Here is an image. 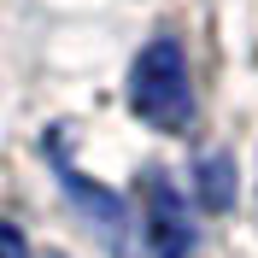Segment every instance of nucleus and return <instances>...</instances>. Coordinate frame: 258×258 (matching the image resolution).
<instances>
[{
	"instance_id": "f257e3e1",
	"label": "nucleus",
	"mask_w": 258,
	"mask_h": 258,
	"mask_svg": "<svg viewBox=\"0 0 258 258\" xmlns=\"http://www.w3.org/2000/svg\"><path fill=\"white\" fill-rule=\"evenodd\" d=\"M129 112L141 123L164 129V135H182L194 123V82H188V59L170 35H153L135 64H129Z\"/></svg>"
},
{
	"instance_id": "f03ea898",
	"label": "nucleus",
	"mask_w": 258,
	"mask_h": 258,
	"mask_svg": "<svg viewBox=\"0 0 258 258\" xmlns=\"http://www.w3.org/2000/svg\"><path fill=\"white\" fill-rule=\"evenodd\" d=\"M141 206H147V246L153 258H188L194 252V217H188V200H182L159 170H147L141 182Z\"/></svg>"
},
{
	"instance_id": "7ed1b4c3",
	"label": "nucleus",
	"mask_w": 258,
	"mask_h": 258,
	"mask_svg": "<svg viewBox=\"0 0 258 258\" xmlns=\"http://www.w3.org/2000/svg\"><path fill=\"white\" fill-rule=\"evenodd\" d=\"M64 188H71V200H82V206L94 211V217H100V229H106V235L117 241V223H123V206H117L112 194H100L94 182H82L77 170H64Z\"/></svg>"
},
{
	"instance_id": "20e7f679",
	"label": "nucleus",
	"mask_w": 258,
	"mask_h": 258,
	"mask_svg": "<svg viewBox=\"0 0 258 258\" xmlns=\"http://www.w3.org/2000/svg\"><path fill=\"white\" fill-rule=\"evenodd\" d=\"M200 200L211 211H229V200H235V164L223 153L217 159H200Z\"/></svg>"
},
{
	"instance_id": "39448f33",
	"label": "nucleus",
	"mask_w": 258,
	"mask_h": 258,
	"mask_svg": "<svg viewBox=\"0 0 258 258\" xmlns=\"http://www.w3.org/2000/svg\"><path fill=\"white\" fill-rule=\"evenodd\" d=\"M0 258H24V235H18L6 217H0Z\"/></svg>"
}]
</instances>
